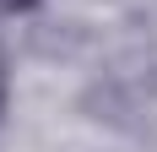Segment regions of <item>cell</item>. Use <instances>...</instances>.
<instances>
[{
  "mask_svg": "<svg viewBox=\"0 0 157 152\" xmlns=\"http://www.w3.org/2000/svg\"><path fill=\"white\" fill-rule=\"evenodd\" d=\"M6 98H11V60L0 49V120H6Z\"/></svg>",
  "mask_w": 157,
  "mask_h": 152,
  "instance_id": "obj_1",
  "label": "cell"
},
{
  "mask_svg": "<svg viewBox=\"0 0 157 152\" xmlns=\"http://www.w3.org/2000/svg\"><path fill=\"white\" fill-rule=\"evenodd\" d=\"M33 6H38V0H0V11H11V16L16 11H33Z\"/></svg>",
  "mask_w": 157,
  "mask_h": 152,
  "instance_id": "obj_2",
  "label": "cell"
}]
</instances>
